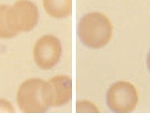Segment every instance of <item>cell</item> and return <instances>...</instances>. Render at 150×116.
Returning <instances> with one entry per match:
<instances>
[{"mask_svg":"<svg viewBox=\"0 0 150 116\" xmlns=\"http://www.w3.org/2000/svg\"><path fill=\"white\" fill-rule=\"evenodd\" d=\"M17 104L25 113H42L52 107V97L48 82L33 78L24 81L18 90Z\"/></svg>","mask_w":150,"mask_h":116,"instance_id":"6da1fadb","label":"cell"},{"mask_svg":"<svg viewBox=\"0 0 150 116\" xmlns=\"http://www.w3.org/2000/svg\"><path fill=\"white\" fill-rule=\"evenodd\" d=\"M112 26L110 20L99 13H90L80 20L78 35L81 42L91 48H101L112 37Z\"/></svg>","mask_w":150,"mask_h":116,"instance_id":"7a4b0ae2","label":"cell"},{"mask_svg":"<svg viewBox=\"0 0 150 116\" xmlns=\"http://www.w3.org/2000/svg\"><path fill=\"white\" fill-rule=\"evenodd\" d=\"M107 104L116 113L133 111L138 102V94L132 84L127 81H118L112 84L107 92Z\"/></svg>","mask_w":150,"mask_h":116,"instance_id":"3957f363","label":"cell"},{"mask_svg":"<svg viewBox=\"0 0 150 116\" xmlns=\"http://www.w3.org/2000/svg\"><path fill=\"white\" fill-rule=\"evenodd\" d=\"M62 45L57 37L47 34L38 39L33 51L35 61L39 68L50 69L53 68L60 59Z\"/></svg>","mask_w":150,"mask_h":116,"instance_id":"277c9868","label":"cell"},{"mask_svg":"<svg viewBox=\"0 0 150 116\" xmlns=\"http://www.w3.org/2000/svg\"><path fill=\"white\" fill-rule=\"evenodd\" d=\"M18 31L33 29L38 21V10L35 4L29 0H18L12 6Z\"/></svg>","mask_w":150,"mask_h":116,"instance_id":"5b68a950","label":"cell"},{"mask_svg":"<svg viewBox=\"0 0 150 116\" xmlns=\"http://www.w3.org/2000/svg\"><path fill=\"white\" fill-rule=\"evenodd\" d=\"M52 97V107L64 105L71 99L72 81L66 75H58L48 81Z\"/></svg>","mask_w":150,"mask_h":116,"instance_id":"8992f818","label":"cell"},{"mask_svg":"<svg viewBox=\"0 0 150 116\" xmlns=\"http://www.w3.org/2000/svg\"><path fill=\"white\" fill-rule=\"evenodd\" d=\"M18 33L12 6L0 5V38H12Z\"/></svg>","mask_w":150,"mask_h":116,"instance_id":"52a82bcc","label":"cell"},{"mask_svg":"<svg viewBox=\"0 0 150 116\" xmlns=\"http://www.w3.org/2000/svg\"><path fill=\"white\" fill-rule=\"evenodd\" d=\"M47 13L55 18L69 16L72 11V0H43Z\"/></svg>","mask_w":150,"mask_h":116,"instance_id":"ba28073f","label":"cell"},{"mask_svg":"<svg viewBox=\"0 0 150 116\" xmlns=\"http://www.w3.org/2000/svg\"><path fill=\"white\" fill-rule=\"evenodd\" d=\"M77 113H86V112H89V113L95 112V113H98L99 110L91 103L86 101H83L77 102Z\"/></svg>","mask_w":150,"mask_h":116,"instance_id":"9c48e42d","label":"cell"},{"mask_svg":"<svg viewBox=\"0 0 150 116\" xmlns=\"http://www.w3.org/2000/svg\"><path fill=\"white\" fill-rule=\"evenodd\" d=\"M147 67H148L149 70L150 72V51L149 52L148 56H147Z\"/></svg>","mask_w":150,"mask_h":116,"instance_id":"30bf717a","label":"cell"}]
</instances>
